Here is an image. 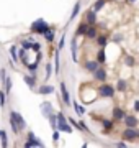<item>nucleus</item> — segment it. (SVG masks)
<instances>
[{"label":"nucleus","instance_id":"obj_47","mask_svg":"<svg viewBox=\"0 0 139 148\" xmlns=\"http://www.w3.org/2000/svg\"><path fill=\"white\" fill-rule=\"evenodd\" d=\"M41 59H43V53H41V51H38V53H36V61H38V63H41Z\"/></svg>","mask_w":139,"mask_h":148},{"label":"nucleus","instance_id":"obj_32","mask_svg":"<svg viewBox=\"0 0 139 148\" xmlns=\"http://www.w3.org/2000/svg\"><path fill=\"white\" fill-rule=\"evenodd\" d=\"M11 84H13V82H11V77H10V76H7L5 82H3V89H5L7 94H10V92H11Z\"/></svg>","mask_w":139,"mask_h":148},{"label":"nucleus","instance_id":"obj_22","mask_svg":"<svg viewBox=\"0 0 139 148\" xmlns=\"http://www.w3.org/2000/svg\"><path fill=\"white\" fill-rule=\"evenodd\" d=\"M72 107H74L75 114H77L79 117H82L84 114H85V107H84V106H80V104H79L77 101H74V102H72Z\"/></svg>","mask_w":139,"mask_h":148},{"label":"nucleus","instance_id":"obj_8","mask_svg":"<svg viewBox=\"0 0 139 148\" xmlns=\"http://www.w3.org/2000/svg\"><path fill=\"white\" fill-rule=\"evenodd\" d=\"M39 109H41V114H43V117H46L48 119L51 114H54V109H53V104L48 101L41 102V106H39Z\"/></svg>","mask_w":139,"mask_h":148},{"label":"nucleus","instance_id":"obj_15","mask_svg":"<svg viewBox=\"0 0 139 148\" xmlns=\"http://www.w3.org/2000/svg\"><path fill=\"white\" fill-rule=\"evenodd\" d=\"M10 115L15 117V120L18 122V125H20V128H22V130H26V120L22 117V114H18L16 110H10Z\"/></svg>","mask_w":139,"mask_h":148},{"label":"nucleus","instance_id":"obj_27","mask_svg":"<svg viewBox=\"0 0 139 148\" xmlns=\"http://www.w3.org/2000/svg\"><path fill=\"white\" fill-rule=\"evenodd\" d=\"M33 43H34V40H33V38L30 36V38H26V40H22L20 46L25 48V49H31V48H33Z\"/></svg>","mask_w":139,"mask_h":148},{"label":"nucleus","instance_id":"obj_34","mask_svg":"<svg viewBox=\"0 0 139 148\" xmlns=\"http://www.w3.org/2000/svg\"><path fill=\"white\" fill-rule=\"evenodd\" d=\"M51 76H53V66H51V63H48V64H46V74H44V81L48 82Z\"/></svg>","mask_w":139,"mask_h":148},{"label":"nucleus","instance_id":"obj_36","mask_svg":"<svg viewBox=\"0 0 139 148\" xmlns=\"http://www.w3.org/2000/svg\"><path fill=\"white\" fill-rule=\"evenodd\" d=\"M38 66H39V63H38V61H34V63H30V64L26 66V68H28V71H30L31 74H36V71H38Z\"/></svg>","mask_w":139,"mask_h":148},{"label":"nucleus","instance_id":"obj_41","mask_svg":"<svg viewBox=\"0 0 139 148\" xmlns=\"http://www.w3.org/2000/svg\"><path fill=\"white\" fill-rule=\"evenodd\" d=\"M65 45V35L62 33V36H61V40H59V45H57V49H62Z\"/></svg>","mask_w":139,"mask_h":148},{"label":"nucleus","instance_id":"obj_38","mask_svg":"<svg viewBox=\"0 0 139 148\" xmlns=\"http://www.w3.org/2000/svg\"><path fill=\"white\" fill-rule=\"evenodd\" d=\"M0 142H2V147L7 148L8 147V140H7V133L2 130V135H0Z\"/></svg>","mask_w":139,"mask_h":148},{"label":"nucleus","instance_id":"obj_12","mask_svg":"<svg viewBox=\"0 0 139 148\" xmlns=\"http://www.w3.org/2000/svg\"><path fill=\"white\" fill-rule=\"evenodd\" d=\"M123 122H124V125H126V127H131V128H136V127L139 125L138 117H134V115H128V114H126V117L123 119Z\"/></svg>","mask_w":139,"mask_h":148},{"label":"nucleus","instance_id":"obj_37","mask_svg":"<svg viewBox=\"0 0 139 148\" xmlns=\"http://www.w3.org/2000/svg\"><path fill=\"white\" fill-rule=\"evenodd\" d=\"M5 104H7V92L5 89H2L0 90V107H5Z\"/></svg>","mask_w":139,"mask_h":148},{"label":"nucleus","instance_id":"obj_30","mask_svg":"<svg viewBox=\"0 0 139 148\" xmlns=\"http://www.w3.org/2000/svg\"><path fill=\"white\" fill-rule=\"evenodd\" d=\"M107 5V0H96L95 3H93V7H92V8H93V10L96 12V13H98V12L102 10L103 7Z\"/></svg>","mask_w":139,"mask_h":148},{"label":"nucleus","instance_id":"obj_45","mask_svg":"<svg viewBox=\"0 0 139 148\" xmlns=\"http://www.w3.org/2000/svg\"><path fill=\"white\" fill-rule=\"evenodd\" d=\"M69 122H70V125H72V127H74V128H77V123H79V122H77V120H74L72 117H69Z\"/></svg>","mask_w":139,"mask_h":148},{"label":"nucleus","instance_id":"obj_49","mask_svg":"<svg viewBox=\"0 0 139 148\" xmlns=\"http://www.w3.org/2000/svg\"><path fill=\"white\" fill-rule=\"evenodd\" d=\"M126 2H128V3H134V2H136V0H126Z\"/></svg>","mask_w":139,"mask_h":148},{"label":"nucleus","instance_id":"obj_14","mask_svg":"<svg viewBox=\"0 0 139 148\" xmlns=\"http://www.w3.org/2000/svg\"><path fill=\"white\" fill-rule=\"evenodd\" d=\"M77 49H79V46H77V36H74V38H72V41H70V54H72V61H74V63L79 61Z\"/></svg>","mask_w":139,"mask_h":148},{"label":"nucleus","instance_id":"obj_31","mask_svg":"<svg viewBox=\"0 0 139 148\" xmlns=\"http://www.w3.org/2000/svg\"><path fill=\"white\" fill-rule=\"evenodd\" d=\"M124 64H126L128 68H134V66H136V59H134V56L128 54V56L124 58Z\"/></svg>","mask_w":139,"mask_h":148},{"label":"nucleus","instance_id":"obj_28","mask_svg":"<svg viewBox=\"0 0 139 148\" xmlns=\"http://www.w3.org/2000/svg\"><path fill=\"white\" fill-rule=\"evenodd\" d=\"M10 54H11V61H13V63L20 61V58H18V45H13V46L10 48Z\"/></svg>","mask_w":139,"mask_h":148},{"label":"nucleus","instance_id":"obj_3","mask_svg":"<svg viewBox=\"0 0 139 148\" xmlns=\"http://www.w3.org/2000/svg\"><path fill=\"white\" fill-rule=\"evenodd\" d=\"M49 28H51L49 23L46 20H43V18H38V20H34L31 23V32L34 33V35H44Z\"/></svg>","mask_w":139,"mask_h":148},{"label":"nucleus","instance_id":"obj_48","mask_svg":"<svg viewBox=\"0 0 139 148\" xmlns=\"http://www.w3.org/2000/svg\"><path fill=\"white\" fill-rule=\"evenodd\" d=\"M133 109H134V112H139V101H134Z\"/></svg>","mask_w":139,"mask_h":148},{"label":"nucleus","instance_id":"obj_2","mask_svg":"<svg viewBox=\"0 0 139 148\" xmlns=\"http://www.w3.org/2000/svg\"><path fill=\"white\" fill-rule=\"evenodd\" d=\"M57 130H61L64 133H72V130H74L69 119L64 115V112H57Z\"/></svg>","mask_w":139,"mask_h":148},{"label":"nucleus","instance_id":"obj_24","mask_svg":"<svg viewBox=\"0 0 139 148\" xmlns=\"http://www.w3.org/2000/svg\"><path fill=\"white\" fill-rule=\"evenodd\" d=\"M115 87H116L118 92H124L126 87H128V82H126V79H118L116 84H115Z\"/></svg>","mask_w":139,"mask_h":148},{"label":"nucleus","instance_id":"obj_7","mask_svg":"<svg viewBox=\"0 0 139 148\" xmlns=\"http://www.w3.org/2000/svg\"><path fill=\"white\" fill-rule=\"evenodd\" d=\"M100 66H102V64L98 63V59H87L85 63H84V69H85L87 73H92V74L95 73Z\"/></svg>","mask_w":139,"mask_h":148},{"label":"nucleus","instance_id":"obj_46","mask_svg":"<svg viewBox=\"0 0 139 148\" xmlns=\"http://www.w3.org/2000/svg\"><path fill=\"white\" fill-rule=\"evenodd\" d=\"M113 41H115V43H119V41H123V36H121V35H116V36L113 38Z\"/></svg>","mask_w":139,"mask_h":148},{"label":"nucleus","instance_id":"obj_50","mask_svg":"<svg viewBox=\"0 0 139 148\" xmlns=\"http://www.w3.org/2000/svg\"><path fill=\"white\" fill-rule=\"evenodd\" d=\"M0 135H2V130H0Z\"/></svg>","mask_w":139,"mask_h":148},{"label":"nucleus","instance_id":"obj_10","mask_svg":"<svg viewBox=\"0 0 139 148\" xmlns=\"http://www.w3.org/2000/svg\"><path fill=\"white\" fill-rule=\"evenodd\" d=\"M107 77H108V74H107V69H103L102 66L96 69L95 73H93V79L98 81V82H107Z\"/></svg>","mask_w":139,"mask_h":148},{"label":"nucleus","instance_id":"obj_17","mask_svg":"<svg viewBox=\"0 0 139 148\" xmlns=\"http://www.w3.org/2000/svg\"><path fill=\"white\" fill-rule=\"evenodd\" d=\"M115 119H113V120H108V119H103L102 120V125H103V132L105 133H110L113 130V128H115Z\"/></svg>","mask_w":139,"mask_h":148},{"label":"nucleus","instance_id":"obj_42","mask_svg":"<svg viewBox=\"0 0 139 148\" xmlns=\"http://www.w3.org/2000/svg\"><path fill=\"white\" fill-rule=\"evenodd\" d=\"M59 137H61V130H53V140L54 142H57Z\"/></svg>","mask_w":139,"mask_h":148},{"label":"nucleus","instance_id":"obj_20","mask_svg":"<svg viewBox=\"0 0 139 148\" xmlns=\"http://www.w3.org/2000/svg\"><path fill=\"white\" fill-rule=\"evenodd\" d=\"M80 0H77V2H75V5H74V8H72V12H70V16H69V23L72 20H75V18H77V15H79V12H80Z\"/></svg>","mask_w":139,"mask_h":148},{"label":"nucleus","instance_id":"obj_16","mask_svg":"<svg viewBox=\"0 0 139 148\" xmlns=\"http://www.w3.org/2000/svg\"><path fill=\"white\" fill-rule=\"evenodd\" d=\"M96 36H98V28H96V25H90L88 30H87V33H85V38L87 40H96Z\"/></svg>","mask_w":139,"mask_h":148},{"label":"nucleus","instance_id":"obj_25","mask_svg":"<svg viewBox=\"0 0 139 148\" xmlns=\"http://www.w3.org/2000/svg\"><path fill=\"white\" fill-rule=\"evenodd\" d=\"M96 45H98L100 48H107L108 36H107V35H98V36H96Z\"/></svg>","mask_w":139,"mask_h":148},{"label":"nucleus","instance_id":"obj_13","mask_svg":"<svg viewBox=\"0 0 139 148\" xmlns=\"http://www.w3.org/2000/svg\"><path fill=\"white\" fill-rule=\"evenodd\" d=\"M88 23H87L85 20L82 21V23H79V27H77V30H75V36L77 38H80V36H85V33H87V30H88Z\"/></svg>","mask_w":139,"mask_h":148},{"label":"nucleus","instance_id":"obj_1","mask_svg":"<svg viewBox=\"0 0 139 148\" xmlns=\"http://www.w3.org/2000/svg\"><path fill=\"white\" fill-rule=\"evenodd\" d=\"M98 95L102 97V99H113L115 94H116V87L111 84H108V82H102V86H98Z\"/></svg>","mask_w":139,"mask_h":148},{"label":"nucleus","instance_id":"obj_33","mask_svg":"<svg viewBox=\"0 0 139 148\" xmlns=\"http://www.w3.org/2000/svg\"><path fill=\"white\" fill-rule=\"evenodd\" d=\"M77 130H80L84 133H90V128L87 127L85 122H82V120H79V123H77Z\"/></svg>","mask_w":139,"mask_h":148},{"label":"nucleus","instance_id":"obj_29","mask_svg":"<svg viewBox=\"0 0 139 148\" xmlns=\"http://www.w3.org/2000/svg\"><path fill=\"white\" fill-rule=\"evenodd\" d=\"M43 36H44V40H46L48 43H53V41H54V38H56V33H54L53 28H49V30H48L46 33H44Z\"/></svg>","mask_w":139,"mask_h":148},{"label":"nucleus","instance_id":"obj_6","mask_svg":"<svg viewBox=\"0 0 139 148\" xmlns=\"http://www.w3.org/2000/svg\"><path fill=\"white\" fill-rule=\"evenodd\" d=\"M61 99L64 102V106H72V101H70V94L69 90H67V86H65L64 81H61Z\"/></svg>","mask_w":139,"mask_h":148},{"label":"nucleus","instance_id":"obj_9","mask_svg":"<svg viewBox=\"0 0 139 148\" xmlns=\"http://www.w3.org/2000/svg\"><path fill=\"white\" fill-rule=\"evenodd\" d=\"M84 20H85L88 25H96V21H98V18H96V12L93 10V8L87 10L85 15H84Z\"/></svg>","mask_w":139,"mask_h":148},{"label":"nucleus","instance_id":"obj_44","mask_svg":"<svg viewBox=\"0 0 139 148\" xmlns=\"http://www.w3.org/2000/svg\"><path fill=\"white\" fill-rule=\"evenodd\" d=\"M115 147H118V148H123V147H126V140H121V142H116V143H115Z\"/></svg>","mask_w":139,"mask_h":148},{"label":"nucleus","instance_id":"obj_21","mask_svg":"<svg viewBox=\"0 0 139 148\" xmlns=\"http://www.w3.org/2000/svg\"><path fill=\"white\" fill-rule=\"evenodd\" d=\"M10 127H11V132L15 133V135H20V132H22V128H20V125H18V122L15 120V117L10 115Z\"/></svg>","mask_w":139,"mask_h":148},{"label":"nucleus","instance_id":"obj_5","mask_svg":"<svg viewBox=\"0 0 139 148\" xmlns=\"http://www.w3.org/2000/svg\"><path fill=\"white\" fill-rule=\"evenodd\" d=\"M26 148H31V147H44V143L39 140V138L34 135L33 132H28V138H26V142L23 143Z\"/></svg>","mask_w":139,"mask_h":148},{"label":"nucleus","instance_id":"obj_43","mask_svg":"<svg viewBox=\"0 0 139 148\" xmlns=\"http://www.w3.org/2000/svg\"><path fill=\"white\" fill-rule=\"evenodd\" d=\"M31 49L38 53V51H41V45H39L38 41H34V43H33V48H31Z\"/></svg>","mask_w":139,"mask_h":148},{"label":"nucleus","instance_id":"obj_35","mask_svg":"<svg viewBox=\"0 0 139 148\" xmlns=\"http://www.w3.org/2000/svg\"><path fill=\"white\" fill-rule=\"evenodd\" d=\"M54 73L59 74V49L54 53Z\"/></svg>","mask_w":139,"mask_h":148},{"label":"nucleus","instance_id":"obj_11","mask_svg":"<svg viewBox=\"0 0 139 148\" xmlns=\"http://www.w3.org/2000/svg\"><path fill=\"white\" fill-rule=\"evenodd\" d=\"M23 81L26 82V86L30 87V89H34V86L38 84V79H36V74H25L23 76Z\"/></svg>","mask_w":139,"mask_h":148},{"label":"nucleus","instance_id":"obj_18","mask_svg":"<svg viewBox=\"0 0 139 148\" xmlns=\"http://www.w3.org/2000/svg\"><path fill=\"white\" fill-rule=\"evenodd\" d=\"M124 117H126V112H124V109H121V107H115L113 109V119L115 120H123Z\"/></svg>","mask_w":139,"mask_h":148},{"label":"nucleus","instance_id":"obj_39","mask_svg":"<svg viewBox=\"0 0 139 148\" xmlns=\"http://www.w3.org/2000/svg\"><path fill=\"white\" fill-rule=\"evenodd\" d=\"M26 51L28 49H25V48H18V58H20V61L23 58H26Z\"/></svg>","mask_w":139,"mask_h":148},{"label":"nucleus","instance_id":"obj_19","mask_svg":"<svg viewBox=\"0 0 139 148\" xmlns=\"http://www.w3.org/2000/svg\"><path fill=\"white\" fill-rule=\"evenodd\" d=\"M53 92H54V86H49V84L39 86V89H38V94L41 95H48V94H53Z\"/></svg>","mask_w":139,"mask_h":148},{"label":"nucleus","instance_id":"obj_40","mask_svg":"<svg viewBox=\"0 0 139 148\" xmlns=\"http://www.w3.org/2000/svg\"><path fill=\"white\" fill-rule=\"evenodd\" d=\"M5 79H7V69L2 68V69H0V81H2V84L5 82Z\"/></svg>","mask_w":139,"mask_h":148},{"label":"nucleus","instance_id":"obj_4","mask_svg":"<svg viewBox=\"0 0 139 148\" xmlns=\"http://www.w3.org/2000/svg\"><path fill=\"white\" fill-rule=\"evenodd\" d=\"M121 138L126 140V142H134L136 138H139V130L136 128H131V127H126L121 133Z\"/></svg>","mask_w":139,"mask_h":148},{"label":"nucleus","instance_id":"obj_26","mask_svg":"<svg viewBox=\"0 0 139 148\" xmlns=\"http://www.w3.org/2000/svg\"><path fill=\"white\" fill-rule=\"evenodd\" d=\"M48 122H49V125H51L53 130H57V114H51L48 117Z\"/></svg>","mask_w":139,"mask_h":148},{"label":"nucleus","instance_id":"obj_23","mask_svg":"<svg viewBox=\"0 0 139 148\" xmlns=\"http://www.w3.org/2000/svg\"><path fill=\"white\" fill-rule=\"evenodd\" d=\"M96 59H98V63H100V64L107 63V51H105V48H100V49H98V53H96Z\"/></svg>","mask_w":139,"mask_h":148}]
</instances>
